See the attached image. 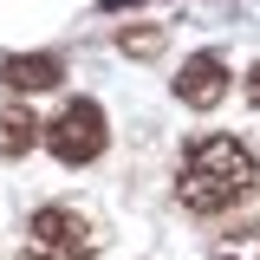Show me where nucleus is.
<instances>
[{
    "mask_svg": "<svg viewBox=\"0 0 260 260\" xmlns=\"http://www.w3.org/2000/svg\"><path fill=\"white\" fill-rule=\"evenodd\" d=\"M254 182H260V162L234 137H195L176 162V202L189 215H221L234 202H247Z\"/></svg>",
    "mask_w": 260,
    "mask_h": 260,
    "instance_id": "f257e3e1",
    "label": "nucleus"
},
{
    "mask_svg": "<svg viewBox=\"0 0 260 260\" xmlns=\"http://www.w3.org/2000/svg\"><path fill=\"white\" fill-rule=\"evenodd\" d=\"M104 143H111V130H104V111H98L91 98H72L59 117L46 124V150H52L65 169L98 162V156H104Z\"/></svg>",
    "mask_w": 260,
    "mask_h": 260,
    "instance_id": "f03ea898",
    "label": "nucleus"
},
{
    "mask_svg": "<svg viewBox=\"0 0 260 260\" xmlns=\"http://www.w3.org/2000/svg\"><path fill=\"white\" fill-rule=\"evenodd\" d=\"M91 221L78 208H39L26 221V260H91Z\"/></svg>",
    "mask_w": 260,
    "mask_h": 260,
    "instance_id": "7ed1b4c3",
    "label": "nucleus"
},
{
    "mask_svg": "<svg viewBox=\"0 0 260 260\" xmlns=\"http://www.w3.org/2000/svg\"><path fill=\"white\" fill-rule=\"evenodd\" d=\"M176 98L189 104V111H215L228 98V65L215 59V52H195V59H182V78H176Z\"/></svg>",
    "mask_w": 260,
    "mask_h": 260,
    "instance_id": "20e7f679",
    "label": "nucleus"
},
{
    "mask_svg": "<svg viewBox=\"0 0 260 260\" xmlns=\"http://www.w3.org/2000/svg\"><path fill=\"white\" fill-rule=\"evenodd\" d=\"M0 78H7L13 91H46V85H59V59H52V52H32V59H7V65H0Z\"/></svg>",
    "mask_w": 260,
    "mask_h": 260,
    "instance_id": "39448f33",
    "label": "nucleus"
},
{
    "mask_svg": "<svg viewBox=\"0 0 260 260\" xmlns=\"http://www.w3.org/2000/svg\"><path fill=\"white\" fill-rule=\"evenodd\" d=\"M32 143H46V124L32 111H0V156H20Z\"/></svg>",
    "mask_w": 260,
    "mask_h": 260,
    "instance_id": "423d86ee",
    "label": "nucleus"
},
{
    "mask_svg": "<svg viewBox=\"0 0 260 260\" xmlns=\"http://www.w3.org/2000/svg\"><path fill=\"white\" fill-rule=\"evenodd\" d=\"M215 260H260V228H234L215 247Z\"/></svg>",
    "mask_w": 260,
    "mask_h": 260,
    "instance_id": "0eeeda50",
    "label": "nucleus"
},
{
    "mask_svg": "<svg viewBox=\"0 0 260 260\" xmlns=\"http://www.w3.org/2000/svg\"><path fill=\"white\" fill-rule=\"evenodd\" d=\"M247 98H254V104H260V72H254V85H247Z\"/></svg>",
    "mask_w": 260,
    "mask_h": 260,
    "instance_id": "6e6552de",
    "label": "nucleus"
}]
</instances>
